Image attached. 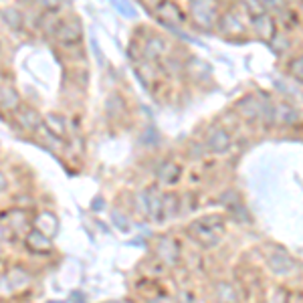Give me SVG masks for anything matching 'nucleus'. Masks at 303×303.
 <instances>
[{"instance_id":"1","label":"nucleus","mask_w":303,"mask_h":303,"mask_svg":"<svg viewBox=\"0 0 303 303\" xmlns=\"http://www.w3.org/2000/svg\"><path fill=\"white\" fill-rule=\"evenodd\" d=\"M222 233V218L220 216H208V218H200L192 222L190 226V235L204 247H214L220 239Z\"/></svg>"},{"instance_id":"2","label":"nucleus","mask_w":303,"mask_h":303,"mask_svg":"<svg viewBox=\"0 0 303 303\" xmlns=\"http://www.w3.org/2000/svg\"><path fill=\"white\" fill-rule=\"evenodd\" d=\"M269 267L277 273V275H289L291 271H295V263L281 251H275L269 257Z\"/></svg>"},{"instance_id":"3","label":"nucleus","mask_w":303,"mask_h":303,"mask_svg":"<svg viewBox=\"0 0 303 303\" xmlns=\"http://www.w3.org/2000/svg\"><path fill=\"white\" fill-rule=\"evenodd\" d=\"M229 144H231V138H229V134H226L224 130H216L208 138V148L212 152H224L226 148H229Z\"/></svg>"},{"instance_id":"4","label":"nucleus","mask_w":303,"mask_h":303,"mask_svg":"<svg viewBox=\"0 0 303 303\" xmlns=\"http://www.w3.org/2000/svg\"><path fill=\"white\" fill-rule=\"evenodd\" d=\"M158 176H160V180L164 184H174L176 180H178V176H180V168L168 162V164H162V168L158 170Z\"/></svg>"},{"instance_id":"5","label":"nucleus","mask_w":303,"mask_h":303,"mask_svg":"<svg viewBox=\"0 0 303 303\" xmlns=\"http://www.w3.org/2000/svg\"><path fill=\"white\" fill-rule=\"evenodd\" d=\"M148 200V212H152L154 218H162V212H164V204L160 196L156 194V190H150V196H146Z\"/></svg>"},{"instance_id":"6","label":"nucleus","mask_w":303,"mask_h":303,"mask_svg":"<svg viewBox=\"0 0 303 303\" xmlns=\"http://www.w3.org/2000/svg\"><path fill=\"white\" fill-rule=\"evenodd\" d=\"M252 24H255V31L259 33V35H263V37H273V20L267 16V14H263V16H259V18H252Z\"/></svg>"},{"instance_id":"7","label":"nucleus","mask_w":303,"mask_h":303,"mask_svg":"<svg viewBox=\"0 0 303 303\" xmlns=\"http://www.w3.org/2000/svg\"><path fill=\"white\" fill-rule=\"evenodd\" d=\"M216 297L220 303H237V293L229 283H218L216 285Z\"/></svg>"},{"instance_id":"8","label":"nucleus","mask_w":303,"mask_h":303,"mask_svg":"<svg viewBox=\"0 0 303 303\" xmlns=\"http://www.w3.org/2000/svg\"><path fill=\"white\" fill-rule=\"evenodd\" d=\"M59 39L63 43H75V41H79V31H73V27L65 24V27L59 29Z\"/></svg>"},{"instance_id":"9","label":"nucleus","mask_w":303,"mask_h":303,"mask_svg":"<svg viewBox=\"0 0 303 303\" xmlns=\"http://www.w3.org/2000/svg\"><path fill=\"white\" fill-rule=\"evenodd\" d=\"M289 71H291V75L295 79H299V81H303V57H299V59H295L293 63H291V67H289Z\"/></svg>"},{"instance_id":"10","label":"nucleus","mask_w":303,"mask_h":303,"mask_svg":"<svg viewBox=\"0 0 303 303\" xmlns=\"http://www.w3.org/2000/svg\"><path fill=\"white\" fill-rule=\"evenodd\" d=\"M47 121L53 125V132L55 134H63V119L57 115H47Z\"/></svg>"},{"instance_id":"11","label":"nucleus","mask_w":303,"mask_h":303,"mask_svg":"<svg viewBox=\"0 0 303 303\" xmlns=\"http://www.w3.org/2000/svg\"><path fill=\"white\" fill-rule=\"evenodd\" d=\"M269 303H287V295L283 291H275V293H271V301Z\"/></svg>"}]
</instances>
